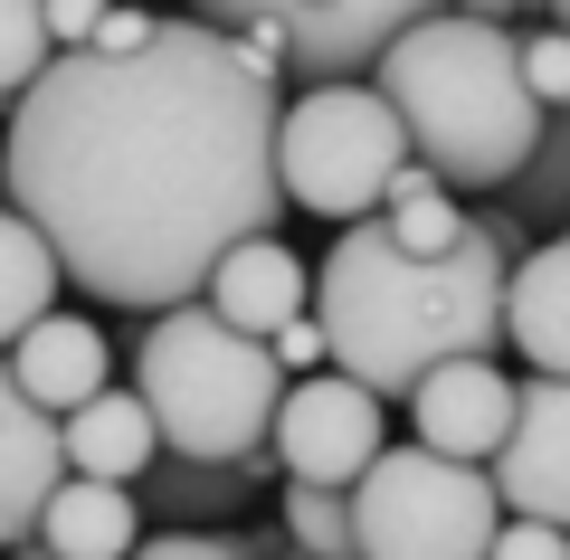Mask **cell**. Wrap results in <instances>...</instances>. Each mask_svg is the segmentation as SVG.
Returning a JSON list of instances; mask_svg holds the SVG:
<instances>
[{
	"label": "cell",
	"mask_w": 570,
	"mask_h": 560,
	"mask_svg": "<svg viewBox=\"0 0 570 560\" xmlns=\"http://www.w3.org/2000/svg\"><path fill=\"white\" fill-rule=\"evenodd\" d=\"M285 86L209 20H163L134 58H58L0 134L10 209L58 247V276L115 314H181L228 247L276 238Z\"/></svg>",
	"instance_id": "cell-1"
},
{
	"label": "cell",
	"mask_w": 570,
	"mask_h": 560,
	"mask_svg": "<svg viewBox=\"0 0 570 560\" xmlns=\"http://www.w3.org/2000/svg\"><path fill=\"white\" fill-rule=\"evenodd\" d=\"M523 266V219L475 209L456 257H400L381 219L343 228L314 266V323H324V371H343L371 400H409L448 361L504 352V295Z\"/></svg>",
	"instance_id": "cell-2"
},
{
	"label": "cell",
	"mask_w": 570,
	"mask_h": 560,
	"mask_svg": "<svg viewBox=\"0 0 570 560\" xmlns=\"http://www.w3.org/2000/svg\"><path fill=\"white\" fill-rule=\"evenodd\" d=\"M371 96L400 115L409 161L438 171V190H513L542 143V105L523 86V20L494 10H419Z\"/></svg>",
	"instance_id": "cell-3"
},
{
	"label": "cell",
	"mask_w": 570,
	"mask_h": 560,
	"mask_svg": "<svg viewBox=\"0 0 570 560\" xmlns=\"http://www.w3.org/2000/svg\"><path fill=\"white\" fill-rule=\"evenodd\" d=\"M134 400L163 428V456L266 465V438H276V409H285V371H276L266 342L228 333L209 304H181V314H153V333H142Z\"/></svg>",
	"instance_id": "cell-4"
},
{
	"label": "cell",
	"mask_w": 570,
	"mask_h": 560,
	"mask_svg": "<svg viewBox=\"0 0 570 560\" xmlns=\"http://www.w3.org/2000/svg\"><path fill=\"white\" fill-rule=\"evenodd\" d=\"M504 532V494L485 465L428 456L419 438H390L371 475L352 484V541L362 560H485Z\"/></svg>",
	"instance_id": "cell-5"
},
{
	"label": "cell",
	"mask_w": 570,
	"mask_h": 560,
	"mask_svg": "<svg viewBox=\"0 0 570 560\" xmlns=\"http://www.w3.org/2000/svg\"><path fill=\"white\" fill-rule=\"evenodd\" d=\"M409 171V134L371 86H324L295 96L276 124V190L285 209H314L333 228H362L390 209V180Z\"/></svg>",
	"instance_id": "cell-6"
},
{
	"label": "cell",
	"mask_w": 570,
	"mask_h": 560,
	"mask_svg": "<svg viewBox=\"0 0 570 560\" xmlns=\"http://www.w3.org/2000/svg\"><path fill=\"white\" fill-rule=\"evenodd\" d=\"M390 446L381 428V400L352 390L343 371H314V381H285V409H276V438L266 456L285 465V484H324V494H352L371 475V456Z\"/></svg>",
	"instance_id": "cell-7"
},
{
	"label": "cell",
	"mask_w": 570,
	"mask_h": 560,
	"mask_svg": "<svg viewBox=\"0 0 570 560\" xmlns=\"http://www.w3.org/2000/svg\"><path fill=\"white\" fill-rule=\"evenodd\" d=\"M409 29H419V10H381V0H276V48H285V77L305 96L371 86Z\"/></svg>",
	"instance_id": "cell-8"
},
{
	"label": "cell",
	"mask_w": 570,
	"mask_h": 560,
	"mask_svg": "<svg viewBox=\"0 0 570 560\" xmlns=\"http://www.w3.org/2000/svg\"><path fill=\"white\" fill-rule=\"evenodd\" d=\"M485 475L504 513L570 532V381H513V438Z\"/></svg>",
	"instance_id": "cell-9"
},
{
	"label": "cell",
	"mask_w": 570,
	"mask_h": 560,
	"mask_svg": "<svg viewBox=\"0 0 570 560\" xmlns=\"http://www.w3.org/2000/svg\"><path fill=\"white\" fill-rule=\"evenodd\" d=\"M409 419H419L428 456H456V465H494L513 438V371L504 361H448L409 390Z\"/></svg>",
	"instance_id": "cell-10"
},
{
	"label": "cell",
	"mask_w": 570,
	"mask_h": 560,
	"mask_svg": "<svg viewBox=\"0 0 570 560\" xmlns=\"http://www.w3.org/2000/svg\"><path fill=\"white\" fill-rule=\"evenodd\" d=\"M58 484H67L58 419L29 409L20 381H10V361H0V560L20 551V541H39V513H48Z\"/></svg>",
	"instance_id": "cell-11"
},
{
	"label": "cell",
	"mask_w": 570,
	"mask_h": 560,
	"mask_svg": "<svg viewBox=\"0 0 570 560\" xmlns=\"http://www.w3.org/2000/svg\"><path fill=\"white\" fill-rule=\"evenodd\" d=\"M200 304L228 323V333L276 342L295 314H314V266L295 257L285 238H247V247H228V257H219V276H209Z\"/></svg>",
	"instance_id": "cell-12"
},
{
	"label": "cell",
	"mask_w": 570,
	"mask_h": 560,
	"mask_svg": "<svg viewBox=\"0 0 570 560\" xmlns=\"http://www.w3.org/2000/svg\"><path fill=\"white\" fill-rule=\"evenodd\" d=\"M10 381H20L29 409H48V419H77L86 400H105L115 390V352H105V333L86 314H48L39 333H20V352H10Z\"/></svg>",
	"instance_id": "cell-13"
},
{
	"label": "cell",
	"mask_w": 570,
	"mask_h": 560,
	"mask_svg": "<svg viewBox=\"0 0 570 560\" xmlns=\"http://www.w3.org/2000/svg\"><path fill=\"white\" fill-rule=\"evenodd\" d=\"M58 446H67V475H86V484H142L163 465V428L124 381L105 400H86L77 419H58Z\"/></svg>",
	"instance_id": "cell-14"
},
{
	"label": "cell",
	"mask_w": 570,
	"mask_h": 560,
	"mask_svg": "<svg viewBox=\"0 0 570 560\" xmlns=\"http://www.w3.org/2000/svg\"><path fill=\"white\" fill-rule=\"evenodd\" d=\"M504 342L532 361V381H570V228L551 247H523L504 295Z\"/></svg>",
	"instance_id": "cell-15"
},
{
	"label": "cell",
	"mask_w": 570,
	"mask_h": 560,
	"mask_svg": "<svg viewBox=\"0 0 570 560\" xmlns=\"http://www.w3.org/2000/svg\"><path fill=\"white\" fill-rule=\"evenodd\" d=\"M39 541L58 560H134L142 551V513H134V484H86L67 475L39 513Z\"/></svg>",
	"instance_id": "cell-16"
},
{
	"label": "cell",
	"mask_w": 570,
	"mask_h": 560,
	"mask_svg": "<svg viewBox=\"0 0 570 560\" xmlns=\"http://www.w3.org/2000/svg\"><path fill=\"white\" fill-rule=\"evenodd\" d=\"M58 247L20 219V209H0V361L20 352V333H39L58 314Z\"/></svg>",
	"instance_id": "cell-17"
},
{
	"label": "cell",
	"mask_w": 570,
	"mask_h": 560,
	"mask_svg": "<svg viewBox=\"0 0 570 560\" xmlns=\"http://www.w3.org/2000/svg\"><path fill=\"white\" fill-rule=\"evenodd\" d=\"M276 465V456H266ZM266 465H181V456H163L153 475H142V503L153 513H171V522H200V513H238L247 494H257V475Z\"/></svg>",
	"instance_id": "cell-18"
},
{
	"label": "cell",
	"mask_w": 570,
	"mask_h": 560,
	"mask_svg": "<svg viewBox=\"0 0 570 560\" xmlns=\"http://www.w3.org/2000/svg\"><path fill=\"white\" fill-rule=\"evenodd\" d=\"M276 532L305 560H362V541H352V494H324V484H285Z\"/></svg>",
	"instance_id": "cell-19"
},
{
	"label": "cell",
	"mask_w": 570,
	"mask_h": 560,
	"mask_svg": "<svg viewBox=\"0 0 570 560\" xmlns=\"http://www.w3.org/2000/svg\"><path fill=\"white\" fill-rule=\"evenodd\" d=\"M513 219H570V115H542V143L504 190Z\"/></svg>",
	"instance_id": "cell-20"
},
{
	"label": "cell",
	"mask_w": 570,
	"mask_h": 560,
	"mask_svg": "<svg viewBox=\"0 0 570 560\" xmlns=\"http://www.w3.org/2000/svg\"><path fill=\"white\" fill-rule=\"evenodd\" d=\"M381 228H390V247H400V257H456V247H466V228H475V209H456V190H428V200L381 209Z\"/></svg>",
	"instance_id": "cell-21"
},
{
	"label": "cell",
	"mask_w": 570,
	"mask_h": 560,
	"mask_svg": "<svg viewBox=\"0 0 570 560\" xmlns=\"http://www.w3.org/2000/svg\"><path fill=\"white\" fill-rule=\"evenodd\" d=\"M58 67V39H48V10L29 0H0V105H20L29 86Z\"/></svg>",
	"instance_id": "cell-22"
},
{
	"label": "cell",
	"mask_w": 570,
	"mask_h": 560,
	"mask_svg": "<svg viewBox=\"0 0 570 560\" xmlns=\"http://www.w3.org/2000/svg\"><path fill=\"white\" fill-rule=\"evenodd\" d=\"M523 86H532V105L542 115H570V39L561 29H523Z\"/></svg>",
	"instance_id": "cell-23"
},
{
	"label": "cell",
	"mask_w": 570,
	"mask_h": 560,
	"mask_svg": "<svg viewBox=\"0 0 570 560\" xmlns=\"http://www.w3.org/2000/svg\"><path fill=\"white\" fill-rule=\"evenodd\" d=\"M485 560H570V532H551V522H523V513H504V532H494V551Z\"/></svg>",
	"instance_id": "cell-24"
},
{
	"label": "cell",
	"mask_w": 570,
	"mask_h": 560,
	"mask_svg": "<svg viewBox=\"0 0 570 560\" xmlns=\"http://www.w3.org/2000/svg\"><path fill=\"white\" fill-rule=\"evenodd\" d=\"M134 560H247V541H228V532H153Z\"/></svg>",
	"instance_id": "cell-25"
},
{
	"label": "cell",
	"mask_w": 570,
	"mask_h": 560,
	"mask_svg": "<svg viewBox=\"0 0 570 560\" xmlns=\"http://www.w3.org/2000/svg\"><path fill=\"white\" fill-rule=\"evenodd\" d=\"M266 352H276V371H295V381H314V371H324V323H314V314H295V323H285L276 342H266Z\"/></svg>",
	"instance_id": "cell-26"
},
{
	"label": "cell",
	"mask_w": 570,
	"mask_h": 560,
	"mask_svg": "<svg viewBox=\"0 0 570 560\" xmlns=\"http://www.w3.org/2000/svg\"><path fill=\"white\" fill-rule=\"evenodd\" d=\"M96 0H58V10H48V39H58V58H86V48H96Z\"/></svg>",
	"instance_id": "cell-27"
},
{
	"label": "cell",
	"mask_w": 570,
	"mask_h": 560,
	"mask_svg": "<svg viewBox=\"0 0 570 560\" xmlns=\"http://www.w3.org/2000/svg\"><path fill=\"white\" fill-rule=\"evenodd\" d=\"M153 29H163V20H142V10H105V20H96V58H134Z\"/></svg>",
	"instance_id": "cell-28"
},
{
	"label": "cell",
	"mask_w": 570,
	"mask_h": 560,
	"mask_svg": "<svg viewBox=\"0 0 570 560\" xmlns=\"http://www.w3.org/2000/svg\"><path fill=\"white\" fill-rule=\"evenodd\" d=\"M247 560H305V551H295L285 532H257V541H247Z\"/></svg>",
	"instance_id": "cell-29"
},
{
	"label": "cell",
	"mask_w": 570,
	"mask_h": 560,
	"mask_svg": "<svg viewBox=\"0 0 570 560\" xmlns=\"http://www.w3.org/2000/svg\"><path fill=\"white\" fill-rule=\"evenodd\" d=\"M10 560H58V551H48V541H20V551H10Z\"/></svg>",
	"instance_id": "cell-30"
},
{
	"label": "cell",
	"mask_w": 570,
	"mask_h": 560,
	"mask_svg": "<svg viewBox=\"0 0 570 560\" xmlns=\"http://www.w3.org/2000/svg\"><path fill=\"white\" fill-rule=\"evenodd\" d=\"M0 209H10V180H0Z\"/></svg>",
	"instance_id": "cell-31"
}]
</instances>
